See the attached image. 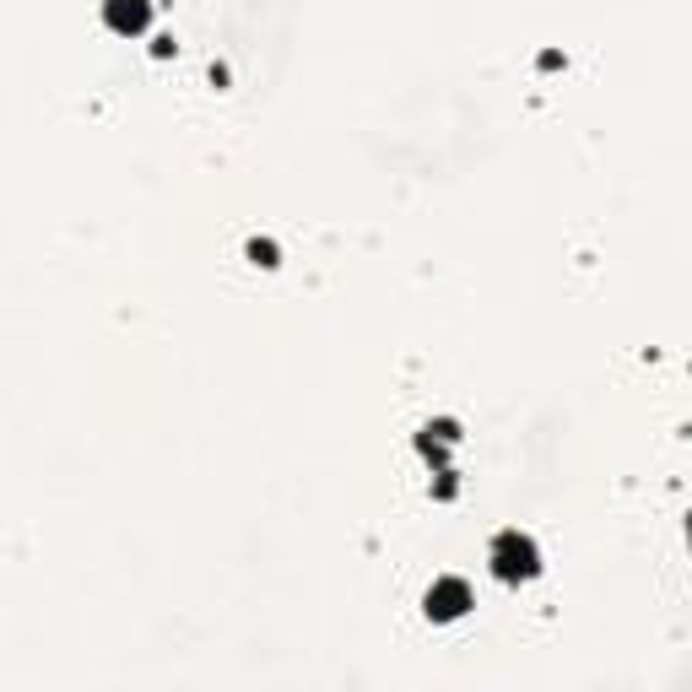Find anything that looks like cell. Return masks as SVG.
<instances>
[{
    "label": "cell",
    "instance_id": "3957f363",
    "mask_svg": "<svg viewBox=\"0 0 692 692\" xmlns=\"http://www.w3.org/2000/svg\"><path fill=\"white\" fill-rule=\"evenodd\" d=\"M109 22L119 33H141L146 28V6L141 0H109Z\"/></svg>",
    "mask_w": 692,
    "mask_h": 692
},
{
    "label": "cell",
    "instance_id": "6da1fadb",
    "mask_svg": "<svg viewBox=\"0 0 692 692\" xmlns=\"http://www.w3.org/2000/svg\"><path fill=\"white\" fill-rule=\"evenodd\" d=\"M492 568H498V579H530L536 574V547L509 530V536H498V547H492Z\"/></svg>",
    "mask_w": 692,
    "mask_h": 692
},
{
    "label": "cell",
    "instance_id": "7a4b0ae2",
    "mask_svg": "<svg viewBox=\"0 0 692 692\" xmlns=\"http://www.w3.org/2000/svg\"><path fill=\"white\" fill-rule=\"evenodd\" d=\"M465 601H471V590H465L460 579H444V584H433V595H428V611L433 617H460Z\"/></svg>",
    "mask_w": 692,
    "mask_h": 692
}]
</instances>
